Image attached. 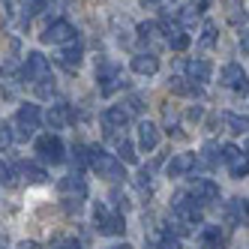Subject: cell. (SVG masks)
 <instances>
[{
    "label": "cell",
    "mask_w": 249,
    "mask_h": 249,
    "mask_svg": "<svg viewBox=\"0 0 249 249\" xmlns=\"http://www.w3.org/2000/svg\"><path fill=\"white\" fill-rule=\"evenodd\" d=\"M87 165H90L99 177H108V180H123V162L108 153V150H102V147H87Z\"/></svg>",
    "instance_id": "6da1fadb"
},
{
    "label": "cell",
    "mask_w": 249,
    "mask_h": 249,
    "mask_svg": "<svg viewBox=\"0 0 249 249\" xmlns=\"http://www.w3.org/2000/svg\"><path fill=\"white\" fill-rule=\"evenodd\" d=\"M93 222H96V231H99V234H108V237H117V234H123V231H126V219H123V213H111L105 204H96Z\"/></svg>",
    "instance_id": "7a4b0ae2"
},
{
    "label": "cell",
    "mask_w": 249,
    "mask_h": 249,
    "mask_svg": "<svg viewBox=\"0 0 249 249\" xmlns=\"http://www.w3.org/2000/svg\"><path fill=\"white\" fill-rule=\"evenodd\" d=\"M96 78H99V93L102 96H111L117 87L123 84V72H120V63H114V60H99L96 63Z\"/></svg>",
    "instance_id": "3957f363"
},
{
    "label": "cell",
    "mask_w": 249,
    "mask_h": 249,
    "mask_svg": "<svg viewBox=\"0 0 249 249\" xmlns=\"http://www.w3.org/2000/svg\"><path fill=\"white\" fill-rule=\"evenodd\" d=\"M39 117H42L39 105H33V102L21 105V108L15 111V132H12V138H30L39 129Z\"/></svg>",
    "instance_id": "277c9868"
},
{
    "label": "cell",
    "mask_w": 249,
    "mask_h": 249,
    "mask_svg": "<svg viewBox=\"0 0 249 249\" xmlns=\"http://www.w3.org/2000/svg\"><path fill=\"white\" fill-rule=\"evenodd\" d=\"M60 192L66 195V207L69 210H78L81 201L87 198V183H84V177L78 171H72L69 177H63L60 180Z\"/></svg>",
    "instance_id": "5b68a950"
},
{
    "label": "cell",
    "mask_w": 249,
    "mask_h": 249,
    "mask_svg": "<svg viewBox=\"0 0 249 249\" xmlns=\"http://www.w3.org/2000/svg\"><path fill=\"white\" fill-rule=\"evenodd\" d=\"M63 141L57 138V135H42V138H36V153H39V159H42V162H51V165H60L63 162Z\"/></svg>",
    "instance_id": "8992f818"
},
{
    "label": "cell",
    "mask_w": 249,
    "mask_h": 249,
    "mask_svg": "<svg viewBox=\"0 0 249 249\" xmlns=\"http://www.w3.org/2000/svg\"><path fill=\"white\" fill-rule=\"evenodd\" d=\"M75 39V27L69 24L66 18H57V21H51L42 33V42H51V45H66V42H72Z\"/></svg>",
    "instance_id": "52a82bcc"
},
{
    "label": "cell",
    "mask_w": 249,
    "mask_h": 249,
    "mask_svg": "<svg viewBox=\"0 0 249 249\" xmlns=\"http://www.w3.org/2000/svg\"><path fill=\"white\" fill-rule=\"evenodd\" d=\"M192 201L195 204H213V201H219V186L210 180V177H201V180H195V186H192Z\"/></svg>",
    "instance_id": "ba28073f"
},
{
    "label": "cell",
    "mask_w": 249,
    "mask_h": 249,
    "mask_svg": "<svg viewBox=\"0 0 249 249\" xmlns=\"http://www.w3.org/2000/svg\"><path fill=\"white\" fill-rule=\"evenodd\" d=\"M24 81H39V78H45L48 75V60H45V54H39V51H30L27 54V60H24Z\"/></svg>",
    "instance_id": "9c48e42d"
},
{
    "label": "cell",
    "mask_w": 249,
    "mask_h": 249,
    "mask_svg": "<svg viewBox=\"0 0 249 249\" xmlns=\"http://www.w3.org/2000/svg\"><path fill=\"white\" fill-rule=\"evenodd\" d=\"M156 27L165 33V42H168L174 51H186V48H189V36L183 33L180 24H174V21H159Z\"/></svg>",
    "instance_id": "30bf717a"
},
{
    "label": "cell",
    "mask_w": 249,
    "mask_h": 249,
    "mask_svg": "<svg viewBox=\"0 0 249 249\" xmlns=\"http://www.w3.org/2000/svg\"><path fill=\"white\" fill-rule=\"evenodd\" d=\"M45 120H48L51 129H63L69 120H75V114H72V108H69L66 102H57V105H51V108H48Z\"/></svg>",
    "instance_id": "8fae6325"
},
{
    "label": "cell",
    "mask_w": 249,
    "mask_h": 249,
    "mask_svg": "<svg viewBox=\"0 0 249 249\" xmlns=\"http://www.w3.org/2000/svg\"><path fill=\"white\" fill-rule=\"evenodd\" d=\"M138 144H141V150H156L159 147V129L153 126L150 120L138 123Z\"/></svg>",
    "instance_id": "7c38bea8"
},
{
    "label": "cell",
    "mask_w": 249,
    "mask_h": 249,
    "mask_svg": "<svg viewBox=\"0 0 249 249\" xmlns=\"http://www.w3.org/2000/svg\"><path fill=\"white\" fill-rule=\"evenodd\" d=\"M225 222H228L231 228H237V225L246 222V201H243V198L225 201Z\"/></svg>",
    "instance_id": "4fadbf2b"
},
{
    "label": "cell",
    "mask_w": 249,
    "mask_h": 249,
    "mask_svg": "<svg viewBox=\"0 0 249 249\" xmlns=\"http://www.w3.org/2000/svg\"><path fill=\"white\" fill-rule=\"evenodd\" d=\"M102 123H105V129L114 132V129H123L129 123V111L123 108V105H114V108H108L102 114Z\"/></svg>",
    "instance_id": "5bb4252c"
},
{
    "label": "cell",
    "mask_w": 249,
    "mask_h": 249,
    "mask_svg": "<svg viewBox=\"0 0 249 249\" xmlns=\"http://www.w3.org/2000/svg\"><path fill=\"white\" fill-rule=\"evenodd\" d=\"M222 84L231 87V90H246V72H243L237 63H228L222 69Z\"/></svg>",
    "instance_id": "9a60e30c"
},
{
    "label": "cell",
    "mask_w": 249,
    "mask_h": 249,
    "mask_svg": "<svg viewBox=\"0 0 249 249\" xmlns=\"http://www.w3.org/2000/svg\"><path fill=\"white\" fill-rule=\"evenodd\" d=\"M183 69H186V75H189V81H192V84L210 81V72H213L207 60H186V63H183Z\"/></svg>",
    "instance_id": "2e32d148"
},
{
    "label": "cell",
    "mask_w": 249,
    "mask_h": 249,
    "mask_svg": "<svg viewBox=\"0 0 249 249\" xmlns=\"http://www.w3.org/2000/svg\"><path fill=\"white\" fill-rule=\"evenodd\" d=\"M81 54H84V45H81L78 39H72V42H66V48L60 51V63H63L66 69H78Z\"/></svg>",
    "instance_id": "e0dca14e"
},
{
    "label": "cell",
    "mask_w": 249,
    "mask_h": 249,
    "mask_svg": "<svg viewBox=\"0 0 249 249\" xmlns=\"http://www.w3.org/2000/svg\"><path fill=\"white\" fill-rule=\"evenodd\" d=\"M132 72H138V75H156L159 72L156 54H135L132 57Z\"/></svg>",
    "instance_id": "ac0fdd59"
},
{
    "label": "cell",
    "mask_w": 249,
    "mask_h": 249,
    "mask_svg": "<svg viewBox=\"0 0 249 249\" xmlns=\"http://www.w3.org/2000/svg\"><path fill=\"white\" fill-rule=\"evenodd\" d=\"M168 87H171V93H177V96H201V87L192 84L189 78H180V75H171Z\"/></svg>",
    "instance_id": "d6986e66"
},
{
    "label": "cell",
    "mask_w": 249,
    "mask_h": 249,
    "mask_svg": "<svg viewBox=\"0 0 249 249\" xmlns=\"http://www.w3.org/2000/svg\"><path fill=\"white\" fill-rule=\"evenodd\" d=\"M192 162H195L192 153H177L168 162V177H183L186 171H192Z\"/></svg>",
    "instance_id": "ffe728a7"
},
{
    "label": "cell",
    "mask_w": 249,
    "mask_h": 249,
    "mask_svg": "<svg viewBox=\"0 0 249 249\" xmlns=\"http://www.w3.org/2000/svg\"><path fill=\"white\" fill-rule=\"evenodd\" d=\"M201 243L204 249H225V234L219 231V225H207L201 231Z\"/></svg>",
    "instance_id": "44dd1931"
},
{
    "label": "cell",
    "mask_w": 249,
    "mask_h": 249,
    "mask_svg": "<svg viewBox=\"0 0 249 249\" xmlns=\"http://www.w3.org/2000/svg\"><path fill=\"white\" fill-rule=\"evenodd\" d=\"M108 135L114 138V144H117V156L123 159V162H129V165H132L135 159H138V156H135V147H132V141H129L126 135H117V132H108Z\"/></svg>",
    "instance_id": "7402d4cb"
},
{
    "label": "cell",
    "mask_w": 249,
    "mask_h": 249,
    "mask_svg": "<svg viewBox=\"0 0 249 249\" xmlns=\"http://www.w3.org/2000/svg\"><path fill=\"white\" fill-rule=\"evenodd\" d=\"M21 174L27 177V183H45V168H39V165H33V162H24L21 165Z\"/></svg>",
    "instance_id": "603a6c76"
},
{
    "label": "cell",
    "mask_w": 249,
    "mask_h": 249,
    "mask_svg": "<svg viewBox=\"0 0 249 249\" xmlns=\"http://www.w3.org/2000/svg\"><path fill=\"white\" fill-rule=\"evenodd\" d=\"M156 246H159V249H180V237H177L171 228H162V231H159Z\"/></svg>",
    "instance_id": "cb8c5ba5"
},
{
    "label": "cell",
    "mask_w": 249,
    "mask_h": 249,
    "mask_svg": "<svg viewBox=\"0 0 249 249\" xmlns=\"http://www.w3.org/2000/svg\"><path fill=\"white\" fill-rule=\"evenodd\" d=\"M240 156H243V153H240V147H234V144H222V147H219V153H216V162H228V165H234Z\"/></svg>",
    "instance_id": "d4e9b609"
},
{
    "label": "cell",
    "mask_w": 249,
    "mask_h": 249,
    "mask_svg": "<svg viewBox=\"0 0 249 249\" xmlns=\"http://www.w3.org/2000/svg\"><path fill=\"white\" fill-rule=\"evenodd\" d=\"M201 48H213V45H216V24H213V21H207L204 24V30H201Z\"/></svg>",
    "instance_id": "484cf974"
},
{
    "label": "cell",
    "mask_w": 249,
    "mask_h": 249,
    "mask_svg": "<svg viewBox=\"0 0 249 249\" xmlns=\"http://www.w3.org/2000/svg\"><path fill=\"white\" fill-rule=\"evenodd\" d=\"M222 120L228 123V129L234 132V135L246 132V117H237V114H222Z\"/></svg>",
    "instance_id": "4316f807"
},
{
    "label": "cell",
    "mask_w": 249,
    "mask_h": 249,
    "mask_svg": "<svg viewBox=\"0 0 249 249\" xmlns=\"http://www.w3.org/2000/svg\"><path fill=\"white\" fill-rule=\"evenodd\" d=\"M36 90H39L42 99H51V93H54V78H51V75L39 78V81H36Z\"/></svg>",
    "instance_id": "83f0119b"
},
{
    "label": "cell",
    "mask_w": 249,
    "mask_h": 249,
    "mask_svg": "<svg viewBox=\"0 0 249 249\" xmlns=\"http://www.w3.org/2000/svg\"><path fill=\"white\" fill-rule=\"evenodd\" d=\"M72 162H75V171L81 174L87 168V147H75V159H72Z\"/></svg>",
    "instance_id": "f1b7e54d"
},
{
    "label": "cell",
    "mask_w": 249,
    "mask_h": 249,
    "mask_svg": "<svg viewBox=\"0 0 249 249\" xmlns=\"http://www.w3.org/2000/svg\"><path fill=\"white\" fill-rule=\"evenodd\" d=\"M195 18H198V9H195V6H183L180 9V21L183 24H195Z\"/></svg>",
    "instance_id": "f546056e"
},
{
    "label": "cell",
    "mask_w": 249,
    "mask_h": 249,
    "mask_svg": "<svg viewBox=\"0 0 249 249\" xmlns=\"http://www.w3.org/2000/svg\"><path fill=\"white\" fill-rule=\"evenodd\" d=\"M231 177H237V180H240V177H246V156H240L237 162L231 165Z\"/></svg>",
    "instance_id": "4dcf8cb0"
},
{
    "label": "cell",
    "mask_w": 249,
    "mask_h": 249,
    "mask_svg": "<svg viewBox=\"0 0 249 249\" xmlns=\"http://www.w3.org/2000/svg\"><path fill=\"white\" fill-rule=\"evenodd\" d=\"M9 144H12V129L3 126V129H0V150H6Z\"/></svg>",
    "instance_id": "1f68e13d"
},
{
    "label": "cell",
    "mask_w": 249,
    "mask_h": 249,
    "mask_svg": "<svg viewBox=\"0 0 249 249\" xmlns=\"http://www.w3.org/2000/svg\"><path fill=\"white\" fill-rule=\"evenodd\" d=\"M45 3H48V0H27V9H30V15H39V12L45 9Z\"/></svg>",
    "instance_id": "d6a6232c"
},
{
    "label": "cell",
    "mask_w": 249,
    "mask_h": 249,
    "mask_svg": "<svg viewBox=\"0 0 249 249\" xmlns=\"http://www.w3.org/2000/svg\"><path fill=\"white\" fill-rule=\"evenodd\" d=\"M54 249H81V246H78L75 240H60V243H57Z\"/></svg>",
    "instance_id": "836d02e7"
},
{
    "label": "cell",
    "mask_w": 249,
    "mask_h": 249,
    "mask_svg": "<svg viewBox=\"0 0 249 249\" xmlns=\"http://www.w3.org/2000/svg\"><path fill=\"white\" fill-rule=\"evenodd\" d=\"M201 114H204L201 108H189V120H201Z\"/></svg>",
    "instance_id": "e575fe53"
},
{
    "label": "cell",
    "mask_w": 249,
    "mask_h": 249,
    "mask_svg": "<svg viewBox=\"0 0 249 249\" xmlns=\"http://www.w3.org/2000/svg\"><path fill=\"white\" fill-rule=\"evenodd\" d=\"M141 3H144V6H150V9H153V6H159V0H141Z\"/></svg>",
    "instance_id": "d590c367"
},
{
    "label": "cell",
    "mask_w": 249,
    "mask_h": 249,
    "mask_svg": "<svg viewBox=\"0 0 249 249\" xmlns=\"http://www.w3.org/2000/svg\"><path fill=\"white\" fill-rule=\"evenodd\" d=\"M108 249H132L129 243H117V246H108Z\"/></svg>",
    "instance_id": "8d00e7d4"
},
{
    "label": "cell",
    "mask_w": 249,
    "mask_h": 249,
    "mask_svg": "<svg viewBox=\"0 0 249 249\" xmlns=\"http://www.w3.org/2000/svg\"><path fill=\"white\" fill-rule=\"evenodd\" d=\"M147 249H159V246H156V240H150V243H147Z\"/></svg>",
    "instance_id": "74e56055"
}]
</instances>
